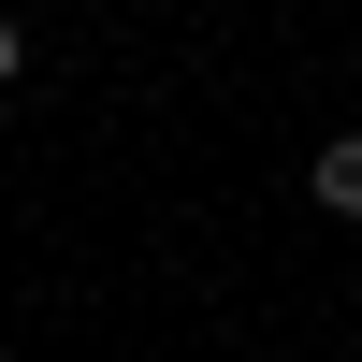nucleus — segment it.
<instances>
[{"instance_id":"1","label":"nucleus","mask_w":362,"mask_h":362,"mask_svg":"<svg viewBox=\"0 0 362 362\" xmlns=\"http://www.w3.org/2000/svg\"><path fill=\"white\" fill-rule=\"evenodd\" d=\"M305 203H319V218H362V131H334L305 160Z\"/></svg>"},{"instance_id":"2","label":"nucleus","mask_w":362,"mask_h":362,"mask_svg":"<svg viewBox=\"0 0 362 362\" xmlns=\"http://www.w3.org/2000/svg\"><path fill=\"white\" fill-rule=\"evenodd\" d=\"M29 73V29H15V0H0V87H15Z\"/></svg>"}]
</instances>
